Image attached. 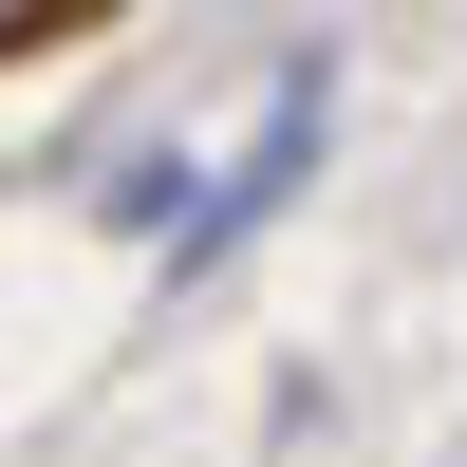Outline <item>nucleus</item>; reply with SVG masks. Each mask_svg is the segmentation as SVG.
Instances as JSON below:
<instances>
[{
  "instance_id": "f257e3e1",
  "label": "nucleus",
  "mask_w": 467,
  "mask_h": 467,
  "mask_svg": "<svg viewBox=\"0 0 467 467\" xmlns=\"http://www.w3.org/2000/svg\"><path fill=\"white\" fill-rule=\"evenodd\" d=\"M318 131H337V57H281V75H262V131L224 150V187L187 206V244H169V281H206V262H244L262 224L299 206V169H318Z\"/></svg>"
}]
</instances>
